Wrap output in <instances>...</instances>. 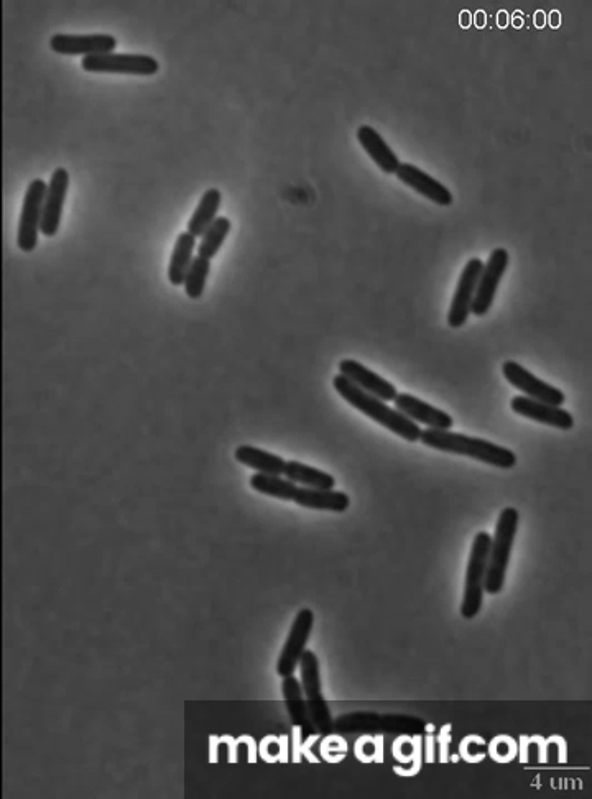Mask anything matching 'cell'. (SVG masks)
I'll list each match as a JSON object with an SVG mask.
<instances>
[{"mask_svg":"<svg viewBox=\"0 0 592 799\" xmlns=\"http://www.w3.org/2000/svg\"><path fill=\"white\" fill-rule=\"evenodd\" d=\"M333 385L334 388H336V392H338L351 407L359 410L362 415L369 416L370 420H374L375 423H379L380 426H384V428L392 431V433L400 436V438L405 439V441H410V443L420 441V426H418L415 421L408 420L407 416L403 415V413L394 410V408H390L389 405L382 402L380 398L364 392V390H361L357 385L349 382L343 375H336L333 379Z\"/></svg>","mask_w":592,"mask_h":799,"instance_id":"cell-1","label":"cell"},{"mask_svg":"<svg viewBox=\"0 0 592 799\" xmlns=\"http://www.w3.org/2000/svg\"><path fill=\"white\" fill-rule=\"evenodd\" d=\"M420 441L436 451L466 456L500 469H512L517 464V456L510 449L489 443L486 439L471 438L449 430H421Z\"/></svg>","mask_w":592,"mask_h":799,"instance_id":"cell-2","label":"cell"},{"mask_svg":"<svg viewBox=\"0 0 592 799\" xmlns=\"http://www.w3.org/2000/svg\"><path fill=\"white\" fill-rule=\"evenodd\" d=\"M518 515L514 507H507L500 513L497 525H495V535L492 538L491 551H489V563H487L486 581H484V591L487 594H499L504 589L505 574L509 568L510 555L514 548L515 535H517Z\"/></svg>","mask_w":592,"mask_h":799,"instance_id":"cell-3","label":"cell"},{"mask_svg":"<svg viewBox=\"0 0 592 799\" xmlns=\"http://www.w3.org/2000/svg\"><path fill=\"white\" fill-rule=\"evenodd\" d=\"M491 543L492 536L487 532L477 533L474 543H472L468 571H466L464 601L461 606V615L464 619H474L481 612L484 592H486L484 591V581H486Z\"/></svg>","mask_w":592,"mask_h":799,"instance_id":"cell-4","label":"cell"},{"mask_svg":"<svg viewBox=\"0 0 592 799\" xmlns=\"http://www.w3.org/2000/svg\"><path fill=\"white\" fill-rule=\"evenodd\" d=\"M81 68L88 73L127 74V76H155L160 71L157 58L140 53H102L86 56Z\"/></svg>","mask_w":592,"mask_h":799,"instance_id":"cell-5","label":"cell"},{"mask_svg":"<svg viewBox=\"0 0 592 799\" xmlns=\"http://www.w3.org/2000/svg\"><path fill=\"white\" fill-rule=\"evenodd\" d=\"M47 186L48 183L42 178H37L28 185L25 193L24 204L20 211L19 231H17V245L25 254L37 249Z\"/></svg>","mask_w":592,"mask_h":799,"instance_id":"cell-6","label":"cell"},{"mask_svg":"<svg viewBox=\"0 0 592 799\" xmlns=\"http://www.w3.org/2000/svg\"><path fill=\"white\" fill-rule=\"evenodd\" d=\"M509 252L499 249L492 250L491 257L482 268L481 277L477 282L476 295L472 301L471 313L477 318L486 316L494 305L495 295L499 291L500 282L509 268Z\"/></svg>","mask_w":592,"mask_h":799,"instance_id":"cell-7","label":"cell"},{"mask_svg":"<svg viewBox=\"0 0 592 799\" xmlns=\"http://www.w3.org/2000/svg\"><path fill=\"white\" fill-rule=\"evenodd\" d=\"M502 372H504L505 380L510 385L518 388L525 397L548 403V405H553V407H563V403L566 402V395L561 392L560 388L546 384V382L538 379L537 375H533L530 370L525 369L518 362H504Z\"/></svg>","mask_w":592,"mask_h":799,"instance_id":"cell-8","label":"cell"},{"mask_svg":"<svg viewBox=\"0 0 592 799\" xmlns=\"http://www.w3.org/2000/svg\"><path fill=\"white\" fill-rule=\"evenodd\" d=\"M50 48L58 55L86 58L102 53H114L117 48V38L109 33H88V35L56 33L50 38Z\"/></svg>","mask_w":592,"mask_h":799,"instance_id":"cell-9","label":"cell"},{"mask_svg":"<svg viewBox=\"0 0 592 799\" xmlns=\"http://www.w3.org/2000/svg\"><path fill=\"white\" fill-rule=\"evenodd\" d=\"M68 190H70V173L66 168H56L48 183L43 203L42 227H40L43 236L55 237L60 231Z\"/></svg>","mask_w":592,"mask_h":799,"instance_id":"cell-10","label":"cell"},{"mask_svg":"<svg viewBox=\"0 0 592 799\" xmlns=\"http://www.w3.org/2000/svg\"><path fill=\"white\" fill-rule=\"evenodd\" d=\"M482 268L484 262L481 259H471L459 277L458 287L454 291L448 313V324L453 329L463 328L464 324L468 323Z\"/></svg>","mask_w":592,"mask_h":799,"instance_id":"cell-11","label":"cell"},{"mask_svg":"<svg viewBox=\"0 0 592 799\" xmlns=\"http://www.w3.org/2000/svg\"><path fill=\"white\" fill-rule=\"evenodd\" d=\"M313 624H315V614L310 609H301L296 614L295 622H293L292 630L288 633L282 655L278 658L277 673L282 678L295 673L296 665L300 663L301 655L305 652L306 643H308L311 630H313Z\"/></svg>","mask_w":592,"mask_h":799,"instance_id":"cell-12","label":"cell"},{"mask_svg":"<svg viewBox=\"0 0 592 799\" xmlns=\"http://www.w3.org/2000/svg\"><path fill=\"white\" fill-rule=\"evenodd\" d=\"M339 375L346 377L364 392L380 398L382 402H394L397 397V387L394 384H390L382 375L375 374L374 370L367 369L366 365L354 359L339 362Z\"/></svg>","mask_w":592,"mask_h":799,"instance_id":"cell-13","label":"cell"},{"mask_svg":"<svg viewBox=\"0 0 592 799\" xmlns=\"http://www.w3.org/2000/svg\"><path fill=\"white\" fill-rule=\"evenodd\" d=\"M395 408L407 416L408 420L428 426L430 430H451L454 425L453 416L435 408L430 403L423 402L420 398L410 393H397Z\"/></svg>","mask_w":592,"mask_h":799,"instance_id":"cell-14","label":"cell"},{"mask_svg":"<svg viewBox=\"0 0 592 799\" xmlns=\"http://www.w3.org/2000/svg\"><path fill=\"white\" fill-rule=\"evenodd\" d=\"M510 408L514 410V413L525 416L528 420L538 421V423L553 426V428H558V430H573V416L561 407H553V405L538 402V400L525 397V395H517V397L512 398Z\"/></svg>","mask_w":592,"mask_h":799,"instance_id":"cell-15","label":"cell"},{"mask_svg":"<svg viewBox=\"0 0 592 799\" xmlns=\"http://www.w3.org/2000/svg\"><path fill=\"white\" fill-rule=\"evenodd\" d=\"M395 176L402 181L403 185L412 188L415 193L430 199L431 203L438 204V206H451L453 204L451 191L443 183L435 180L433 176L428 175L421 168L415 167L412 163H400Z\"/></svg>","mask_w":592,"mask_h":799,"instance_id":"cell-16","label":"cell"},{"mask_svg":"<svg viewBox=\"0 0 592 799\" xmlns=\"http://www.w3.org/2000/svg\"><path fill=\"white\" fill-rule=\"evenodd\" d=\"M301 681L306 694V707L308 714H320L328 711L329 707L321 693L320 661L315 653L305 650L300 658Z\"/></svg>","mask_w":592,"mask_h":799,"instance_id":"cell-17","label":"cell"},{"mask_svg":"<svg viewBox=\"0 0 592 799\" xmlns=\"http://www.w3.org/2000/svg\"><path fill=\"white\" fill-rule=\"evenodd\" d=\"M357 140H359V144L362 145L367 155L374 160L375 165L380 170L387 173V175H395L397 173L398 167H400V160H398L394 150L389 147V144L380 137L377 130L372 129L369 125H361L357 129Z\"/></svg>","mask_w":592,"mask_h":799,"instance_id":"cell-18","label":"cell"},{"mask_svg":"<svg viewBox=\"0 0 592 799\" xmlns=\"http://www.w3.org/2000/svg\"><path fill=\"white\" fill-rule=\"evenodd\" d=\"M293 502L303 509L326 510V512L343 513L349 509L351 499L349 495L338 490L308 489L298 487Z\"/></svg>","mask_w":592,"mask_h":799,"instance_id":"cell-19","label":"cell"},{"mask_svg":"<svg viewBox=\"0 0 592 799\" xmlns=\"http://www.w3.org/2000/svg\"><path fill=\"white\" fill-rule=\"evenodd\" d=\"M196 247L198 239L191 236L190 232H181L180 236L176 237L167 270L168 282L172 283L173 287H183L186 273L195 260Z\"/></svg>","mask_w":592,"mask_h":799,"instance_id":"cell-20","label":"cell"},{"mask_svg":"<svg viewBox=\"0 0 592 799\" xmlns=\"http://www.w3.org/2000/svg\"><path fill=\"white\" fill-rule=\"evenodd\" d=\"M222 193L218 188H209L204 191L203 196L199 199L198 206H196L195 213L188 221L186 232H190L191 236H203L204 232L208 231V227L218 218L219 208H221Z\"/></svg>","mask_w":592,"mask_h":799,"instance_id":"cell-21","label":"cell"},{"mask_svg":"<svg viewBox=\"0 0 592 799\" xmlns=\"http://www.w3.org/2000/svg\"><path fill=\"white\" fill-rule=\"evenodd\" d=\"M236 459L244 466L252 467L260 474H270V476H282L285 464H287V461L277 454L267 453L264 449L255 448L249 444H244L236 449Z\"/></svg>","mask_w":592,"mask_h":799,"instance_id":"cell-22","label":"cell"},{"mask_svg":"<svg viewBox=\"0 0 592 799\" xmlns=\"http://www.w3.org/2000/svg\"><path fill=\"white\" fill-rule=\"evenodd\" d=\"M283 696L287 701V709L292 717V722L295 726L300 727L306 735L316 732L313 722L310 721L308 716V707L303 701V693H301L300 681L295 676H285L283 678Z\"/></svg>","mask_w":592,"mask_h":799,"instance_id":"cell-23","label":"cell"},{"mask_svg":"<svg viewBox=\"0 0 592 799\" xmlns=\"http://www.w3.org/2000/svg\"><path fill=\"white\" fill-rule=\"evenodd\" d=\"M288 481L293 484H301L308 489L331 490L334 489L336 481L328 472L320 471L316 467L306 466L303 462L288 461L283 471Z\"/></svg>","mask_w":592,"mask_h":799,"instance_id":"cell-24","label":"cell"},{"mask_svg":"<svg viewBox=\"0 0 592 799\" xmlns=\"http://www.w3.org/2000/svg\"><path fill=\"white\" fill-rule=\"evenodd\" d=\"M232 222L226 216H218L216 221L208 227V231L204 232L203 236L199 237L198 257L203 259L213 260L222 249V245L226 242L227 236L231 234Z\"/></svg>","mask_w":592,"mask_h":799,"instance_id":"cell-25","label":"cell"},{"mask_svg":"<svg viewBox=\"0 0 592 799\" xmlns=\"http://www.w3.org/2000/svg\"><path fill=\"white\" fill-rule=\"evenodd\" d=\"M250 485L252 489L257 490L260 494L269 495L273 499L287 500L293 502L298 485L282 479L280 476H270V474H254L250 477Z\"/></svg>","mask_w":592,"mask_h":799,"instance_id":"cell-26","label":"cell"},{"mask_svg":"<svg viewBox=\"0 0 592 799\" xmlns=\"http://www.w3.org/2000/svg\"><path fill=\"white\" fill-rule=\"evenodd\" d=\"M209 273H211V260L203 259L196 255L190 270L186 273L185 293L190 300H199L206 290V283H208Z\"/></svg>","mask_w":592,"mask_h":799,"instance_id":"cell-27","label":"cell"},{"mask_svg":"<svg viewBox=\"0 0 592 799\" xmlns=\"http://www.w3.org/2000/svg\"><path fill=\"white\" fill-rule=\"evenodd\" d=\"M380 721H382V717L375 716V714H349V716L338 719L336 724H333V729L338 730L341 734L343 732L351 734L357 730L380 729Z\"/></svg>","mask_w":592,"mask_h":799,"instance_id":"cell-28","label":"cell"},{"mask_svg":"<svg viewBox=\"0 0 592 799\" xmlns=\"http://www.w3.org/2000/svg\"><path fill=\"white\" fill-rule=\"evenodd\" d=\"M477 17H479V20H477V25H479V27H482V25H484V14H482V12H479V14H477Z\"/></svg>","mask_w":592,"mask_h":799,"instance_id":"cell-29","label":"cell"},{"mask_svg":"<svg viewBox=\"0 0 592 799\" xmlns=\"http://www.w3.org/2000/svg\"><path fill=\"white\" fill-rule=\"evenodd\" d=\"M463 17H464V20H463V25H464V27H468V25H469V20H468V17H469V15H468V12H464V14H463Z\"/></svg>","mask_w":592,"mask_h":799,"instance_id":"cell-30","label":"cell"}]
</instances>
